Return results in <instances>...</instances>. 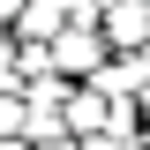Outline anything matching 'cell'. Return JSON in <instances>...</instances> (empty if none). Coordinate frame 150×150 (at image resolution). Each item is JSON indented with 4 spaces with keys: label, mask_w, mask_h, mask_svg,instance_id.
Returning <instances> with one entry per match:
<instances>
[{
    "label": "cell",
    "mask_w": 150,
    "mask_h": 150,
    "mask_svg": "<svg viewBox=\"0 0 150 150\" xmlns=\"http://www.w3.org/2000/svg\"><path fill=\"white\" fill-rule=\"evenodd\" d=\"M105 30H112V38H143V30H150V8H143V0L112 8V15H105Z\"/></svg>",
    "instance_id": "2"
},
{
    "label": "cell",
    "mask_w": 150,
    "mask_h": 150,
    "mask_svg": "<svg viewBox=\"0 0 150 150\" xmlns=\"http://www.w3.org/2000/svg\"><path fill=\"white\" fill-rule=\"evenodd\" d=\"M98 120H105V105H98V98H75V128H68V135H83V143H90Z\"/></svg>",
    "instance_id": "3"
},
{
    "label": "cell",
    "mask_w": 150,
    "mask_h": 150,
    "mask_svg": "<svg viewBox=\"0 0 150 150\" xmlns=\"http://www.w3.org/2000/svg\"><path fill=\"white\" fill-rule=\"evenodd\" d=\"M0 23H23V0H0Z\"/></svg>",
    "instance_id": "5"
},
{
    "label": "cell",
    "mask_w": 150,
    "mask_h": 150,
    "mask_svg": "<svg viewBox=\"0 0 150 150\" xmlns=\"http://www.w3.org/2000/svg\"><path fill=\"white\" fill-rule=\"evenodd\" d=\"M83 150H135V135H128V128H120V135H90Z\"/></svg>",
    "instance_id": "4"
},
{
    "label": "cell",
    "mask_w": 150,
    "mask_h": 150,
    "mask_svg": "<svg viewBox=\"0 0 150 150\" xmlns=\"http://www.w3.org/2000/svg\"><path fill=\"white\" fill-rule=\"evenodd\" d=\"M53 60H68V68H90V60H98V38H83V30H60V38H53Z\"/></svg>",
    "instance_id": "1"
}]
</instances>
